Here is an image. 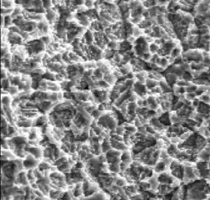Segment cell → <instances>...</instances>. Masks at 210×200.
Instances as JSON below:
<instances>
[{
    "mask_svg": "<svg viewBox=\"0 0 210 200\" xmlns=\"http://www.w3.org/2000/svg\"><path fill=\"white\" fill-rule=\"evenodd\" d=\"M160 107L165 112H171L173 109V103L170 101H162L160 103Z\"/></svg>",
    "mask_w": 210,
    "mask_h": 200,
    "instance_id": "603a6c76",
    "label": "cell"
},
{
    "mask_svg": "<svg viewBox=\"0 0 210 200\" xmlns=\"http://www.w3.org/2000/svg\"><path fill=\"white\" fill-rule=\"evenodd\" d=\"M8 79H9L10 82H11V85L15 86H18L20 83L22 81V77H20L18 75L8 74Z\"/></svg>",
    "mask_w": 210,
    "mask_h": 200,
    "instance_id": "ffe728a7",
    "label": "cell"
},
{
    "mask_svg": "<svg viewBox=\"0 0 210 200\" xmlns=\"http://www.w3.org/2000/svg\"><path fill=\"white\" fill-rule=\"evenodd\" d=\"M26 152L30 154L35 159L38 160L43 158V149L41 147H27L26 148Z\"/></svg>",
    "mask_w": 210,
    "mask_h": 200,
    "instance_id": "5b68a950",
    "label": "cell"
},
{
    "mask_svg": "<svg viewBox=\"0 0 210 200\" xmlns=\"http://www.w3.org/2000/svg\"><path fill=\"white\" fill-rule=\"evenodd\" d=\"M160 48H161L160 46L157 45V44H155V43H152V44H149V53H152V55L158 54Z\"/></svg>",
    "mask_w": 210,
    "mask_h": 200,
    "instance_id": "d6a6232c",
    "label": "cell"
},
{
    "mask_svg": "<svg viewBox=\"0 0 210 200\" xmlns=\"http://www.w3.org/2000/svg\"><path fill=\"white\" fill-rule=\"evenodd\" d=\"M106 48L109 50H113V51H119L120 49V41H110L107 44Z\"/></svg>",
    "mask_w": 210,
    "mask_h": 200,
    "instance_id": "d6986e66",
    "label": "cell"
},
{
    "mask_svg": "<svg viewBox=\"0 0 210 200\" xmlns=\"http://www.w3.org/2000/svg\"><path fill=\"white\" fill-rule=\"evenodd\" d=\"M42 79L46 80L55 81L57 80H56V74L50 71L49 70H47L46 71L45 74L42 76Z\"/></svg>",
    "mask_w": 210,
    "mask_h": 200,
    "instance_id": "cb8c5ba5",
    "label": "cell"
},
{
    "mask_svg": "<svg viewBox=\"0 0 210 200\" xmlns=\"http://www.w3.org/2000/svg\"><path fill=\"white\" fill-rule=\"evenodd\" d=\"M8 91V94L11 97H15V96H17L19 94V88L17 86H11L7 90Z\"/></svg>",
    "mask_w": 210,
    "mask_h": 200,
    "instance_id": "83f0119b",
    "label": "cell"
},
{
    "mask_svg": "<svg viewBox=\"0 0 210 200\" xmlns=\"http://www.w3.org/2000/svg\"><path fill=\"white\" fill-rule=\"evenodd\" d=\"M94 74V69H87L84 71L83 77L86 79V78H92Z\"/></svg>",
    "mask_w": 210,
    "mask_h": 200,
    "instance_id": "ee69618b",
    "label": "cell"
},
{
    "mask_svg": "<svg viewBox=\"0 0 210 200\" xmlns=\"http://www.w3.org/2000/svg\"><path fill=\"white\" fill-rule=\"evenodd\" d=\"M89 138H92V137H95L96 134H95V133L94 132V130H93L91 128L89 130Z\"/></svg>",
    "mask_w": 210,
    "mask_h": 200,
    "instance_id": "e7e4bbea",
    "label": "cell"
},
{
    "mask_svg": "<svg viewBox=\"0 0 210 200\" xmlns=\"http://www.w3.org/2000/svg\"><path fill=\"white\" fill-rule=\"evenodd\" d=\"M12 98L11 96L8 95H2V98H1V101H2V106L4 107H11V104H12Z\"/></svg>",
    "mask_w": 210,
    "mask_h": 200,
    "instance_id": "e0dca14e",
    "label": "cell"
},
{
    "mask_svg": "<svg viewBox=\"0 0 210 200\" xmlns=\"http://www.w3.org/2000/svg\"><path fill=\"white\" fill-rule=\"evenodd\" d=\"M98 126L109 131H114L115 129L119 125L117 114L113 112V110L107 111L104 112L101 118L98 120Z\"/></svg>",
    "mask_w": 210,
    "mask_h": 200,
    "instance_id": "6da1fadb",
    "label": "cell"
},
{
    "mask_svg": "<svg viewBox=\"0 0 210 200\" xmlns=\"http://www.w3.org/2000/svg\"><path fill=\"white\" fill-rule=\"evenodd\" d=\"M104 78V74L101 71L99 68H97L96 69L94 70V74H93L92 79L95 81V82H98V81L102 80Z\"/></svg>",
    "mask_w": 210,
    "mask_h": 200,
    "instance_id": "44dd1931",
    "label": "cell"
},
{
    "mask_svg": "<svg viewBox=\"0 0 210 200\" xmlns=\"http://www.w3.org/2000/svg\"><path fill=\"white\" fill-rule=\"evenodd\" d=\"M206 139V142L207 145L210 144V137H208V138H205Z\"/></svg>",
    "mask_w": 210,
    "mask_h": 200,
    "instance_id": "003e7915",
    "label": "cell"
},
{
    "mask_svg": "<svg viewBox=\"0 0 210 200\" xmlns=\"http://www.w3.org/2000/svg\"><path fill=\"white\" fill-rule=\"evenodd\" d=\"M185 124L187 126H190V127H196L197 122L194 119H191V118H187L185 121Z\"/></svg>",
    "mask_w": 210,
    "mask_h": 200,
    "instance_id": "f6af8a7d",
    "label": "cell"
},
{
    "mask_svg": "<svg viewBox=\"0 0 210 200\" xmlns=\"http://www.w3.org/2000/svg\"><path fill=\"white\" fill-rule=\"evenodd\" d=\"M167 168H168V165H167L163 161H161L160 160L159 162L155 164V166L153 168V170H154V172L159 175L161 174V173L165 172L166 171Z\"/></svg>",
    "mask_w": 210,
    "mask_h": 200,
    "instance_id": "7c38bea8",
    "label": "cell"
},
{
    "mask_svg": "<svg viewBox=\"0 0 210 200\" xmlns=\"http://www.w3.org/2000/svg\"><path fill=\"white\" fill-rule=\"evenodd\" d=\"M133 124H134V125L137 128H138V127H142V126H143V124H142V122L140 121V120L137 117H136L135 119L134 120V121H133Z\"/></svg>",
    "mask_w": 210,
    "mask_h": 200,
    "instance_id": "680465c9",
    "label": "cell"
},
{
    "mask_svg": "<svg viewBox=\"0 0 210 200\" xmlns=\"http://www.w3.org/2000/svg\"><path fill=\"white\" fill-rule=\"evenodd\" d=\"M180 67L184 71H191V63H189V62H184L180 65Z\"/></svg>",
    "mask_w": 210,
    "mask_h": 200,
    "instance_id": "7bdbcfd3",
    "label": "cell"
},
{
    "mask_svg": "<svg viewBox=\"0 0 210 200\" xmlns=\"http://www.w3.org/2000/svg\"><path fill=\"white\" fill-rule=\"evenodd\" d=\"M34 124V120L29 119L28 118L26 121H17L15 123V125L18 128H22V127H32Z\"/></svg>",
    "mask_w": 210,
    "mask_h": 200,
    "instance_id": "2e32d148",
    "label": "cell"
},
{
    "mask_svg": "<svg viewBox=\"0 0 210 200\" xmlns=\"http://www.w3.org/2000/svg\"><path fill=\"white\" fill-rule=\"evenodd\" d=\"M97 84L99 89H104V90L111 89L112 87H113L112 86H110L108 83H107L106 81L104 80H100V81H98Z\"/></svg>",
    "mask_w": 210,
    "mask_h": 200,
    "instance_id": "d4e9b609",
    "label": "cell"
},
{
    "mask_svg": "<svg viewBox=\"0 0 210 200\" xmlns=\"http://www.w3.org/2000/svg\"><path fill=\"white\" fill-rule=\"evenodd\" d=\"M146 88H147V89L149 90V91H150V90H152V88H155V87L159 86V81H157L155 80H151V79H148L146 80Z\"/></svg>",
    "mask_w": 210,
    "mask_h": 200,
    "instance_id": "7402d4cb",
    "label": "cell"
},
{
    "mask_svg": "<svg viewBox=\"0 0 210 200\" xmlns=\"http://www.w3.org/2000/svg\"><path fill=\"white\" fill-rule=\"evenodd\" d=\"M2 89L5 90V91H7L8 88L11 86V82H10L9 79H6V80H2Z\"/></svg>",
    "mask_w": 210,
    "mask_h": 200,
    "instance_id": "ab89813d",
    "label": "cell"
},
{
    "mask_svg": "<svg viewBox=\"0 0 210 200\" xmlns=\"http://www.w3.org/2000/svg\"><path fill=\"white\" fill-rule=\"evenodd\" d=\"M182 47H176L173 50V51H172V53H171V57L172 58V59H175L176 58H177V57H179V56H182Z\"/></svg>",
    "mask_w": 210,
    "mask_h": 200,
    "instance_id": "4316f807",
    "label": "cell"
},
{
    "mask_svg": "<svg viewBox=\"0 0 210 200\" xmlns=\"http://www.w3.org/2000/svg\"><path fill=\"white\" fill-rule=\"evenodd\" d=\"M143 33V31L140 28H139L137 26H134L132 30V36H134V38H137L142 37V34Z\"/></svg>",
    "mask_w": 210,
    "mask_h": 200,
    "instance_id": "f546056e",
    "label": "cell"
},
{
    "mask_svg": "<svg viewBox=\"0 0 210 200\" xmlns=\"http://www.w3.org/2000/svg\"><path fill=\"white\" fill-rule=\"evenodd\" d=\"M10 52H11V50H10V49L8 48V47H2V48H1V53H2V55H1V57L3 58L4 56H5V55L7 54V53H10Z\"/></svg>",
    "mask_w": 210,
    "mask_h": 200,
    "instance_id": "6f0895ef",
    "label": "cell"
},
{
    "mask_svg": "<svg viewBox=\"0 0 210 200\" xmlns=\"http://www.w3.org/2000/svg\"><path fill=\"white\" fill-rule=\"evenodd\" d=\"M41 39L46 46H48L50 44V41H51V38H50V37L49 35H45V36L41 38Z\"/></svg>",
    "mask_w": 210,
    "mask_h": 200,
    "instance_id": "9f6ffc18",
    "label": "cell"
},
{
    "mask_svg": "<svg viewBox=\"0 0 210 200\" xmlns=\"http://www.w3.org/2000/svg\"><path fill=\"white\" fill-rule=\"evenodd\" d=\"M183 80L186 81V82H192L194 80V77L192 76L191 71H185L184 74H183L182 77L181 78Z\"/></svg>",
    "mask_w": 210,
    "mask_h": 200,
    "instance_id": "836d02e7",
    "label": "cell"
},
{
    "mask_svg": "<svg viewBox=\"0 0 210 200\" xmlns=\"http://www.w3.org/2000/svg\"><path fill=\"white\" fill-rule=\"evenodd\" d=\"M161 123L163 124L165 126H171V118H170V112H166L159 118Z\"/></svg>",
    "mask_w": 210,
    "mask_h": 200,
    "instance_id": "ac0fdd59",
    "label": "cell"
},
{
    "mask_svg": "<svg viewBox=\"0 0 210 200\" xmlns=\"http://www.w3.org/2000/svg\"><path fill=\"white\" fill-rule=\"evenodd\" d=\"M194 133L193 131L186 132V133H182L181 135L179 136V139L181 140L182 142H185V141H186V140H187L188 139L189 137H190L192 135V133Z\"/></svg>",
    "mask_w": 210,
    "mask_h": 200,
    "instance_id": "8d00e7d4",
    "label": "cell"
},
{
    "mask_svg": "<svg viewBox=\"0 0 210 200\" xmlns=\"http://www.w3.org/2000/svg\"><path fill=\"white\" fill-rule=\"evenodd\" d=\"M84 5H85L86 8L88 10H91V9H93V8H95L94 1H90V0L85 1Z\"/></svg>",
    "mask_w": 210,
    "mask_h": 200,
    "instance_id": "db71d44e",
    "label": "cell"
},
{
    "mask_svg": "<svg viewBox=\"0 0 210 200\" xmlns=\"http://www.w3.org/2000/svg\"><path fill=\"white\" fill-rule=\"evenodd\" d=\"M103 80L104 81H106L107 83H108L110 86H114L115 84L117 82V78L113 74V73H112V71H108L106 74H104V78Z\"/></svg>",
    "mask_w": 210,
    "mask_h": 200,
    "instance_id": "8fae6325",
    "label": "cell"
},
{
    "mask_svg": "<svg viewBox=\"0 0 210 200\" xmlns=\"http://www.w3.org/2000/svg\"><path fill=\"white\" fill-rule=\"evenodd\" d=\"M145 127H146V132H147V133H149V134H150V135L154 136L155 134V133H158V132H157L156 130H155V129H154L153 127H152V126L150 125V124H146V125H145Z\"/></svg>",
    "mask_w": 210,
    "mask_h": 200,
    "instance_id": "bcb514c9",
    "label": "cell"
},
{
    "mask_svg": "<svg viewBox=\"0 0 210 200\" xmlns=\"http://www.w3.org/2000/svg\"><path fill=\"white\" fill-rule=\"evenodd\" d=\"M69 58H70L71 61V62H76L77 64L80 63V62H81V60H83L82 57L79 56L77 54H76L75 53H74L73 51L69 52Z\"/></svg>",
    "mask_w": 210,
    "mask_h": 200,
    "instance_id": "f1b7e54d",
    "label": "cell"
},
{
    "mask_svg": "<svg viewBox=\"0 0 210 200\" xmlns=\"http://www.w3.org/2000/svg\"><path fill=\"white\" fill-rule=\"evenodd\" d=\"M174 178L172 175L165 172L158 175V181L159 184H173L174 181Z\"/></svg>",
    "mask_w": 210,
    "mask_h": 200,
    "instance_id": "8992f818",
    "label": "cell"
},
{
    "mask_svg": "<svg viewBox=\"0 0 210 200\" xmlns=\"http://www.w3.org/2000/svg\"><path fill=\"white\" fill-rule=\"evenodd\" d=\"M170 65H171V64H170V62H169V60H168V58L162 57L160 64H159V66H160L162 68H163L164 70H166V69L168 68Z\"/></svg>",
    "mask_w": 210,
    "mask_h": 200,
    "instance_id": "1f68e13d",
    "label": "cell"
},
{
    "mask_svg": "<svg viewBox=\"0 0 210 200\" xmlns=\"http://www.w3.org/2000/svg\"><path fill=\"white\" fill-rule=\"evenodd\" d=\"M15 2L11 0H2L1 1V6L4 8H13L15 7Z\"/></svg>",
    "mask_w": 210,
    "mask_h": 200,
    "instance_id": "484cf974",
    "label": "cell"
},
{
    "mask_svg": "<svg viewBox=\"0 0 210 200\" xmlns=\"http://www.w3.org/2000/svg\"><path fill=\"white\" fill-rule=\"evenodd\" d=\"M94 42V32H92L90 29H87L83 36H82V38H81V43H83V44H86V45L88 46H91L92 45Z\"/></svg>",
    "mask_w": 210,
    "mask_h": 200,
    "instance_id": "52a82bcc",
    "label": "cell"
},
{
    "mask_svg": "<svg viewBox=\"0 0 210 200\" xmlns=\"http://www.w3.org/2000/svg\"><path fill=\"white\" fill-rule=\"evenodd\" d=\"M14 8H1V14L3 17H6V16H11L12 14L13 11H14Z\"/></svg>",
    "mask_w": 210,
    "mask_h": 200,
    "instance_id": "e575fe53",
    "label": "cell"
},
{
    "mask_svg": "<svg viewBox=\"0 0 210 200\" xmlns=\"http://www.w3.org/2000/svg\"><path fill=\"white\" fill-rule=\"evenodd\" d=\"M8 37V40L9 41L10 44L12 45H16V44H23V39L20 35L17 33H14L8 31V34L7 35Z\"/></svg>",
    "mask_w": 210,
    "mask_h": 200,
    "instance_id": "ba28073f",
    "label": "cell"
},
{
    "mask_svg": "<svg viewBox=\"0 0 210 200\" xmlns=\"http://www.w3.org/2000/svg\"><path fill=\"white\" fill-rule=\"evenodd\" d=\"M183 106H184V103H182V102H180L178 101L177 103H176L173 106V109L172 111H174V112H176V111L179 110V109H180L181 108L183 107Z\"/></svg>",
    "mask_w": 210,
    "mask_h": 200,
    "instance_id": "816d5d0a",
    "label": "cell"
},
{
    "mask_svg": "<svg viewBox=\"0 0 210 200\" xmlns=\"http://www.w3.org/2000/svg\"><path fill=\"white\" fill-rule=\"evenodd\" d=\"M52 47L54 50H57V49L60 48V44L58 42H54L52 44Z\"/></svg>",
    "mask_w": 210,
    "mask_h": 200,
    "instance_id": "be15d7a7",
    "label": "cell"
},
{
    "mask_svg": "<svg viewBox=\"0 0 210 200\" xmlns=\"http://www.w3.org/2000/svg\"><path fill=\"white\" fill-rule=\"evenodd\" d=\"M171 175L177 180L182 181L184 178V166L177 161H173L170 166Z\"/></svg>",
    "mask_w": 210,
    "mask_h": 200,
    "instance_id": "7a4b0ae2",
    "label": "cell"
},
{
    "mask_svg": "<svg viewBox=\"0 0 210 200\" xmlns=\"http://www.w3.org/2000/svg\"><path fill=\"white\" fill-rule=\"evenodd\" d=\"M69 52H65V53H63V62H65V64L66 63L70 64L72 62L71 61L70 58H69Z\"/></svg>",
    "mask_w": 210,
    "mask_h": 200,
    "instance_id": "c3c4849f",
    "label": "cell"
},
{
    "mask_svg": "<svg viewBox=\"0 0 210 200\" xmlns=\"http://www.w3.org/2000/svg\"><path fill=\"white\" fill-rule=\"evenodd\" d=\"M159 86L162 88V94H169L173 92V88L167 83L165 79L159 81Z\"/></svg>",
    "mask_w": 210,
    "mask_h": 200,
    "instance_id": "4fadbf2b",
    "label": "cell"
},
{
    "mask_svg": "<svg viewBox=\"0 0 210 200\" xmlns=\"http://www.w3.org/2000/svg\"><path fill=\"white\" fill-rule=\"evenodd\" d=\"M152 53H149V52H148V53H144V54H143V56H141V58H140V59H143L144 62H149L150 59H152Z\"/></svg>",
    "mask_w": 210,
    "mask_h": 200,
    "instance_id": "f907efd6",
    "label": "cell"
},
{
    "mask_svg": "<svg viewBox=\"0 0 210 200\" xmlns=\"http://www.w3.org/2000/svg\"><path fill=\"white\" fill-rule=\"evenodd\" d=\"M43 2V8L46 10V11H48V10L52 9L53 8V4H52V1L50 0H45V1H42Z\"/></svg>",
    "mask_w": 210,
    "mask_h": 200,
    "instance_id": "f35d334b",
    "label": "cell"
},
{
    "mask_svg": "<svg viewBox=\"0 0 210 200\" xmlns=\"http://www.w3.org/2000/svg\"><path fill=\"white\" fill-rule=\"evenodd\" d=\"M185 97H186V100H189V101H193V100H194V99H196L197 97L195 92H193V93H186Z\"/></svg>",
    "mask_w": 210,
    "mask_h": 200,
    "instance_id": "681fc988",
    "label": "cell"
},
{
    "mask_svg": "<svg viewBox=\"0 0 210 200\" xmlns=\"http://www.w3.org/2000/svg\"><path fill=\"white\" fill-rule=\"evenodd\" d=\"M8 79V74L7 72L6 68H1V80H6Z\"/></svg>",
    "mask_w": 210,
    "mask_h": 200,
    "instance_id": "f5cc1de1",
    "label": "cell"
},
{
    "mask_svg": "<svg viewBox=\"0 0 210 200\" xmlns=\"http://www.w3.org/2000/svg\"><path fill=\"white\" fill-rule=\"evenodd\" d=\"M200 101L199 99H198L197 97L196 99H194V100L193 101H192V105H191L192 107L194 108L195 109H197L198 106H200Z\"/></svg>",
    "mask_w": 210,
    "mask_h": 200,
    "instance_id": "94428289",
    "label": "cell"
},
{
    "mask_svg": "<svg viewBox=\"0 0 210 200\" xmlns=\"http://www.w3.org/2000/svg\"><path fill=\"white\" fill-rule=\"evenodd\" d=\"M23 164L24 169H26V170H31L38 168L40 162L38 160L35 159L30 154L26 153V156L23 161Z\"/></svg>",
    "mask_w": 210,
    "mask_h": 200,
    "instance_id": "3957f363",
    "label": "cell"
},
{
    "mask_svg": "<svg viewBox=\"0 0 210 200\" xmlns=\"http://www.w3.org/2000/svg\"><path fill=\"white\" fill-rule=\"evenodd\" d=\"M110 144H111L112 148L113 149L121 151V152H125V151L128 150V149H129V147L124 142L116 141V140H113L112 139H110Z\"/></svg>",
    "mask_w": 210,
    "mask_h": 200,
    "instance_id": "30bf717a",
    "label": "cell"
},
{
    "mask_svg": "<svg viewBox=\"0 0 210 200\" xmlns=\"http://www.w3.org/2000/svg\"><path fill=\"white\" fill-rule=\"evenodd\" d=\"M1 27L3 29V28H5V17L1 16Z\"/></svg>",
    "mask_w": 210,
    "mask_h": 200,
    "instance_id": "03108f58",
    "label": "cell"
},
{
    "mask_svg": "<svg viewBox=\"0 0 210 200\" xmlns=\"http://www.w3.org/2000/svg\"><path fill=\"white\" fill-rule=\"evenodd\" d=\"M14 181H17V184H18L23 185V186H28L29 185V180H28L27 178V172L21 171L20 172H19Z\"/></svg>",
    "mask_w": 210,
    "mask_h": 200,
    "instance_id": "9c48e42d",
    "label": "cell"
},
{
    "mask_svg": "<svg viewBox=\"0 0 210 200\" xmlns=\"http://www.w3.org/2000/svg\"><path fill=\"white\" fill-rule=\"evenodd\" d=\"M132 89H133V91H134V92L135 93L138 97H143V96L148 95V91H149V90L147 89V88H146L145 84L140 83L136 81L134 86H133Z\"/></svg>",
    "mask_w": 210,
    "mask_h": 200,
    "instance_id": "277c9868",
    "label": "cell"
},
{
    "mask_svg": "<svg viewBox=\"0 0 210 200\" xmlns=\"http://www.w3.org/2000/svg\"><path fill=\"white\" fill-rule=\"evenodd\" d=\"M92 130H94V132L95 133L96 136H100V134L101 133V132L103 131L104 129L102 128V127H101L100 126H97V127L92 128Z\"/></svg>",
    "mask_w": 210,
    "mask_h": 200,
    "instance_id": "91938a15",
    "label": "cell"
},
{
    "mask_svg": "<svg viewBox=\"0 0 210 200\" xmlns=\"http://www.w3.org/2000/svg\"><path fill=\"white\" fill-rule=\"evenodd\" d=\"M165 77V80L167 81V83H168L171 86H172V87L174 86V85L176 84L177 81H178L179 80L178 77H177L176 74H166Z\"/></svg>",
    "mask_w": 210,
    "mask_h": 200,
    "instance_id": "9a60e30c",
    "label": "cell"
},
{
    "mask_svg": "<svg viewBox=\"0 0 210 200\" xmlns=\"http://www.w3.org/2000/svg\"><path fill=\"white\" fill-rule=\"evenodd\" d=\"M202 63L203 64L206 68H210V56L209 57L203 58L202 61Z\"/></svg>",
    "mask_w": 210,
    "mask_h": 200,
    "instance_id": "11a10c76",
    "label": "cell"
},
{
    "mask_svg": "<svg viewBox=\"0 0 210 200\" xmlns=\"http://www.w3.org/2000/svg\"><path fill=\"white\" fill-rule=\"evenodd\" d=\"M167 152H168V154L169 155V156L171 158H175L176 157V155H178L179 152H180V149H179L178 146L176 145H174V144H171L170 146H168L166 149Z\"/></svg>",
    "mask_w": 210,
    "mask_h": 200,
    "instance_id": "5bb4252c",
    "label": "cell"
},
{
    "mask_svg": "<svg viewBox=\"0 0 210 200\" xmlns=\"http://www.w3.org/2000/svg\"><path fill=\"white\" fill-rule=\"evenodd\" d=\"M1 146H2V150H10L9 146L8 143V138L2 137L1 140Z\"/></svg>",
    "mask_w": 210,
    "mask_h": 200,
    "instance_id": "d590c367",
    "label": "cell"
},
{
    "mask_svg": "<svg viewBox=\"0 0 210 200\" xmlns=\"http://www.w3.org/2000/svg\"><path fill=\"white\" fill-rule=\"evenodd\" d=\"M186 93H193L196 91V90L197 89V86L194 85V83H192L191 85H190L189 86L186 87Z\"/></svg>",
    "mask_w": 210,
    "mask_h": 200,
    "instance_id": "7dc6e473",
    "label": "cell"
},
{
    "mask_svg": "<svg viewBox=\"0 0 210 200\" xmlns=\"http://www.w3.org/2000/svg\"><path fill=\"white\" fill-rule=\"evenodd\" d=\"M32 9H38L43 8V2L40 0H32Z\"/></svg>",
    "mask_w": 210,
    "mask_h": 200,
    "instance_id": "60d3db41",
    "label": "cell"
},
{
    "mask_svg": "<svg viewBox=\"0 0 210 200\" xmlns=\"http://www.w3.org/2000/svg\"><path fill=\"white\" fill-rule=\"evenodd\" d=\"M60 149L66 154H69V155H70V150H69V149L66 145L63 144V143H62L61 146H60Z\"/></svg>",
    "mask_w": 210,
    "mask_h": 200,
    "instance_id": "6125c7cd",
    "label": "cell"
},
{
    "mask_svg": "<svg viewBox=\"0 0 210 200\" xmlns=\"http://www.w3.org/2000/svg\"><path fill=\"white\" fill-rule=\"evenodd\" d=\"M103 113H104V112H101V111H99L98 109H96L95 110L94 112H93L91 114V115H92V117L93 119L98 120L99 118H101V115H103Z\"/></svg>",
    "mask_w": 210,
    "mask_h": 200,
    "instance_id": "b9f144b4",
    "label": "cell"
},
{
    "mask_svg": "<svg viewBox=\"0 0 210 200\" xmlns=\"http://www.w3.org/2000/svg\"><path fill=\"white\" fill-rule=\"evenodd\" d=\"M112 132H113V133H116V134H117V135L123 137L124 133H125V132L124 123H122V124H119V125L116 127V128L115 129L114 131H112Z\"/></svg>",
    "mask_w": 210,
    "mask_h": 200,
    "instance_id": "4dcf8cb0",
    "label": "cell"
},
{
    "mask_svg": "<svg viewBox=\"0 0 210 200\" xmlns=\"http://www.w3.org/2000/svg\"><path fill=\"white\" fill-rule=\"evenodd\" d=\"M199 99V100L200 102H203V103H207V104H210V96L207 95V94H203L201 96L197 97Z\"/></svg>",
    "mask_w": 210,
    "mask_h": 200,
    "instance_id": "74e56055",
    "label": "cell"
}]
</instances>
